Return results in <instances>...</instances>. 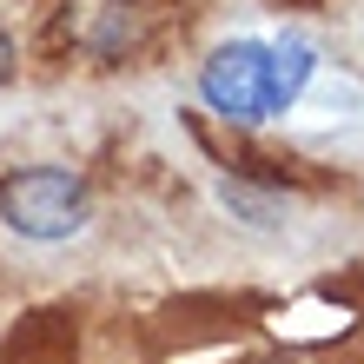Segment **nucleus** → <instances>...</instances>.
<instances>
[{"label":"nucleus","instance_id":"1","mask_svg":"<svg viewBox=\"0 0 364 364\" xmlns=\"http://www.w3.org/2000/svg\"><path fill=\"white\" fill-rule=\"evenodd\" d=\"M311 67L318 60H311L305 40H278V47H265V40H225L199 67V93H205L212 113L252 126V119L291 113V100L305 93Z\"/></svg>","mask_w":364,"mask_h":364},{"label":"nucleus","instance_id":"4","mask_svg":"<svg viewBox=\"0 0 364 364\" xmlns=\"http://www.w3.org/2000/svg\"><path fill=\"white\" fill-rule=\"evenodd\" d=\"M14 60H20V53H14V40H7V27H0V87H7V80H14Z\"/></svg>","mask_w":364,"mask_h":364},{"label":"nucleus","instance_id":"2","mask_svg":"<svg viewBox=\"0 0 364 364\" xmlns=\"http://www.w3.org/2000/svg\"><path fill=\"white\" fill-rule=\"evenodd\" d=\"M0 225L20 239L60 245L87 225V179L67 166H20L0 179Z\"/></svg>","mask_w":364,"mask_h":364},{"label":"nucleus","instance_id":"3","mask_svg":"<svg viewBox=\"0 0 364 364\" xmlns=\"http://www.w3.org/2000/svg\"><path fill=\"white\" fill-rule=\"evenodd\" d=\"M219 199H225L232 212H245L252 225H278V199H265V192H245V186H225Z\"/></svg>","mask_w":364,"mask_h":364}]
</instances>
